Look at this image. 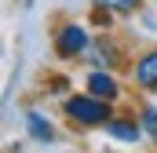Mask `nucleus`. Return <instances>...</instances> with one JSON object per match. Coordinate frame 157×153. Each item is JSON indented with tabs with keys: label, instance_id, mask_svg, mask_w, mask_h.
<instances>
[{
	"label": "nucleus",
	"instance_id": "f257e3e1",
	"mask_svg": "<svg viewBox=\"0 0 157 153\" xmlns=\"http://www.w3.org/2000/svg\"><path fill=\"white\" fill-rule=\"evenodd\" d=\"M66 113L73 117L77 124H110V106L102 102V99H95V95H73V99H66Z\"/></svg>",
	"mask_w": 157,
	"mask_h": 153
},
{
	"label": "nucleus",
	"instance_id": "f03ea898",
	"mask_svg": "<svg viewBox=\"0 0 157 153\" xmlns=\"http://www.w3.org/2000/svg\"><path fill=\"white\" fill-rule=\"evenodd\" d=\"M91 47V37H88V29L84 26H62V33H59V40H55V51L62 55V58H77V55H84Z\"/></svg>",
	"mask_w": 157,
	"mask_h": 153
},
{
	"label": "nucleus",
	"instance_id": "7ed1b4c3",
	"mask_svg": "<svg viewBox=\"0 0 157 153\" xmlns=\"http://www.w3.org/2000/svg\"><path fill=\"white\" fill-rule=\"evenodd\" d=\"M88 95H95V99H102V102H113L121 95V88H117V80L110 73L95 69V73H88Z\"/></svg>",
	"mask_w": 157,
	"mask_h": 153
},
{
	"label": "nucleus",
	"instance_id": "20e7f679",
	"mask_svg": "<svg viewBox=\"0 0 157 153\" xmlns=\"http://www.w3.org/2000/svg\"><path fill=\"white\" fill-rule=\"evenodd\" d=\"M135 80H139V88H146V91H157V51L143 55V58L135 62Z\"/></svg>",
	"mask_w": 157,
	"mask_h": 153
},
{
	"label": "nucleus",
	"instance_id": "39448f33",
	"mask_svg": "<svg viewBox=\"0 0 157 153\" xmlns=\"http://www.w3.org/2000/svg\"><path fill=\"white\" fill-rule=\"evenodd\" d=\"M26 128H29V139H33V142H51V139H55V128H51L37 110L26 113Z\"/></svg>",
	"mask_w": 157,
	"mask_h": 153
},
{
	"label": "nucleus",
	"instance_id": "423d86ee",
	"mask_svg": "<svg viewBox=\"0 0 157 153\" xmlns=\"http://www.w3.org/2000/svg\"><path fill=\"white\" fill-rule=\"evenodd\" d=\"M106 131H110L113 139H121V142H135L143 128H139L135 120H110V124H106Z\"/></svg>",
	"mask_w": 157,
	"mask_h": 153
},
{
	"label": "nucleus",
	"instance_id": "0eeeda50",
	"mask_svg": "<svg viewBox=\"0 0 157 153\" xmlns=\"http://www.w3.org/2000/svg\"><path fill=\"white\" fill-rule=\"evenodd\" d=\"M95 4L106 7V11H121V15H128V11H139L143 0H95Z\"/></svg>",
	"mask_w": 157,
	"mask_h": 153
},
{
	"label": "nucleus",
	"instance_id": "6e6552de",
	"mask_svg": "<svg viewBox=\"0 0 157 153\" xmlns=\"http://www.w3.org/2000/svg\"><path fill=\"white\" fill-rule=\"evenodd\" d=\"M143 131L157 142V110H143Z\"/></svg>",
	"mask_w": 157,
	"mask_h": 153
}]
</instances>
